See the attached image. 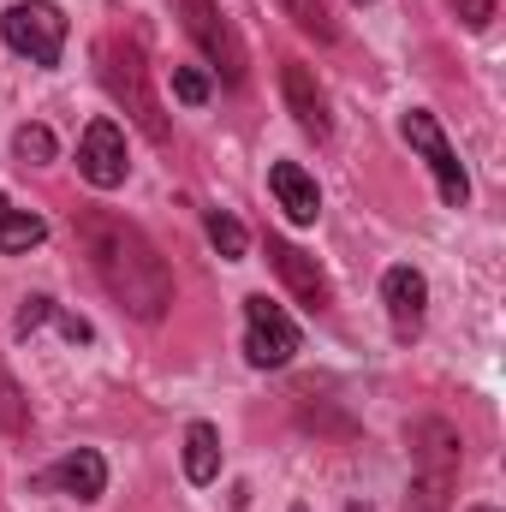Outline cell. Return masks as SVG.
<instances>
[{
  "mask_svg": "<svg viewBox=\"0 0 506 512\" xmlns=\"http://www.w3.org/2000/svg\"><path fill=\"white\" fill-rule=\"evenodd\" d=\"M78 245L90 256L96 280L131 322H161L173 310V268L149 245V233L114 209H78Z\"/></svg>",
  "mask_w": 506,
  "mask_h": 512,
  "instance_id": "cell-1",
  "label": "cell"
},
{
  "mask_svg": "<svg viewBox=\"0 0 506 512\" xmlns=\"http://www.w3.org/2000/svg\"><path fill=\"white\" fill-rule=\"evenodd\" d=\"M405 447H411V489L405 512H447L459 489V465H465V441L447 417H411L405 423Z\"/></svg>",
  "mask_w": 506,
  "mask_h": 512,
  "instance_id": "cell-2",
  "label": "cell"
},
{
  "mask_svg": "<svg viewBox=\"0 0 506 512\" xmlns=\"http://www.w3.org/2000/svg\"><path fill=\"white\" fill-rule=\"evenodd\" d=\"M96 72H102V90L114 96V108H126L149 143H167L173 137L161 102H155V90H149V60H143V48L131 36H102L96 42Z\"/></svg>",
  "mask_w": 506,
  "mask_h": 512,
  "instance_id": "cell-3",
  "label": "cell"
},
{
  "mask_svg": "<svg viewBox=\"0 0 506 512\" xmlns=\"http://www.w3.org/2000/svg\"><path fill=\"white\" fill-rule=\"evenodd\" d=\"M0 36H6V48H12V54H24L30 66L54 72V66H60V54H66L72 24H66V12H60L54 0H18V6H6V12H0Z\"/></svg>",
  "mask_w": 506,
  "mask_h": 512,
  "instance_id": "cell-4",
  "label": "cell"
},
{
  "mask_svg": "<svg viewBox=\"0 0 506 512\" xmlns=\"http://www.w3.org/2000/svg\"><path fill=\"white\" fill-rule=\"evenodd\" d=\"M399 137L429 161V173H435V191H441V203L447 209H465L471 203V173H465V161H459V149L447 143V131L441 120L429 114V108H405L399 114Z\"/></svg>",
  "mask_w": 506,
  "mask_h": 512,
  "instance_id": "cell-5",
  "label": "cell"
},
{
  "mask_svg": "<svg viewBox=\"0 0 506 512\" xmlns=\"http://www.w3.org/2000/svg\"><path fill=\"white\" fill-rule=\"evenodd\" d=\"M179 18H185V36L203 48V60L239 90V84L251 78V60H245V42H239V30L227 24L221 0H179Z\"/></svg>",
  "mask_w": 506,
  "mask_h": 512,
  "instance_id": "cell-6",
  "label": "cell"
},
{
  "mask_svg": "<svg viewBox=\"0 0 506 512\" xmlns=\"http://www.w3.org/2000/svg\"><path fill=\"white\" fill-rule=\"evenodd\" d=\"M298 346H304L298 322H292L268 292H251V298H245V358H251V370H280V364H292Z\"/></svg>",
  "mask_w": 506,
  "mask_h": 512,
  "instance_id": "cell-7",
  "label": "cell"
},
{
  "mask_svg": "<svg viewBox=\"0 0 506 512\" xmlns=\"http://www.w3.org/2000/svg\"><path fill=\"white\" fill-rule=\"evenodd\" d=\"M78 173L96 185V191H120L131 173V155H126V131H120V120H90L84 126V137H78Z\"/></svg>",
  "mask_w": 506,
  "mask_h": 512,
  "instance_id": "cell-8",
  "label": "cell"
},
{
  "mask_svg": "<svg viewBox=\"0 0 506 512\" xmlns=\"http://www.w3.org/2000/svg\"><path fill=\"white\" fill-rule=\"evenodd\" d=\"M30 489L66 495V501H102V495H108V459H102L96 447H72V453H60Z\"/></svg>",
  "mask_w": 506,
  "mask_h": 512,
  "instance_id": "cell-9",
  "label": "cell"
},
{
  "mask_svg": "<svg viewBox=\"0 0 506 512\" xmlns=\"http://www.w3.org/2000/svg\"><path fill=\"white\" fill-rule=\"evenodd\" d=\"M381 304H387L393 334H399V340H417V334H423V316H429V280H423V268L393 262V268L381 274Z\"/></svg>",
  "mask_w": 506,
  "mask_h": 512,
  "instance_id": "cell-10",
  "label": "cell"
},
{
  "mask_svg": "<svg viewBox=\"0 0 506 512\" xmlns=\"http://www.w3.org/2000/svg\"><path fill=\"white\" fill-rule=\"evenodd\" d=\"M280 96H286V114L298 120L304 137L328 143V131H334V120H328V96H322V84H316V72H310L304 60H286V66H280Z\"/></svg>",
  "mask_w": 506,
  "mask_h": 512,
  "instance_id": "cell-11",
  "label": "cell"
},
{
  "mask_svg": "<svg viewBox=\"0 0 506 512\" xmlns=\"http://www.w3.org/2000/svg\"><path fill=\"white\" fill-rule=\"evenodd\" d=\"M268 262H274V274L286 280V292L304 304V310H328V274L316 268V256L310 251H298L292 239H280V233H268Z\"/></svg>",
  "mask_w": 506,
  "mask_h": 512,
  "instance_id": "cell-12",
  "label": "cell"
},
{
  "mask_svg": "<svg viewBox=\"0 0 506 512\" xmlns=\"http://www.w3.org/2000/svg\"><path fill=\"white\" fill-rule=\"evenodd\" d=\"M268 191H274V203L286 209V221H298V227H310V221L322 215V191H316V179H310L298 161H274V167H268Z\"/></svg>",
  "mask_w": 506,
  "mask_h": 512,
  "instance_id": "cell-13",
  "label": "cell"
},
{
  "mask_svg": "<svg viewBox=\"0 0 506 512\" xmlns=\"http://www.w3.org/2000/svg\"><path fill=\"white\" fill-rule=\"evenodd\" d=\"M179 459H185V483L209 489V483L221 477V429H215L209 417H191V423H185V447H179Z\"/></svg>",
  "mask_w": 506,
  "mask_h": 512,
  "instance_id": "cell-14",
  "label": "cell"
},
{
  "mask_svg": "<svg viewBox=\"0 0 506 512\" xmlns=\"http://www.w3.org/2000/svg\"><path fill=\"white\" fill-rule=\"evenodd\" d=\"M48 239V221L18 209L12 197H0V256H18V251H36Z\"/></svg>",
  "mask_w": 506,
  "mask_h": 512,
  "instance_id": "cell-15",
  "label": "cell"
},
{
  "mask_svg": "<svg viewBox=\"0 0 506 512\" xmlns=\"http://www.w3.org/2000/svg\"><path fill=\"white\" fill-rule=\"evenodd\" d=\"M0 435H30V393L0 358Z\"/></svg>",
  "mask_w": 506,
  "mask_h": 512,
  "instance_id": "cell-16",
  "label": "cell"
},
{
  "mask_svg": "<svg viewBox=\"0 0 506 512\" xmlns=\"http://www.w3.org/2000/svg\"><path fill=\"white\" fill-rule=\"evenodd\" d=\"M203 233H209V245L227 256V262H245V245H251V233H245V227H239L227 209H209V215H203Z\"/></svg>",
  "mask_w": 506,
  "mask_h": 512,
  "instance_id": "cell-17",
  "label": "cell"
},
{
  "mask_svg": "<svg viewBox=\"0 0 506 512\" xmlns=\"http://www.w3.org/2000/svg\"><path fill=\"white\" fill-rule=\"evenodd\" d=\"M280 6H286V18H292L304 36H316V42H334V36H340V24H334L328 0H280Z\"/></svg>",
  "mask_w": 506,
  "mask_h": 512,
  "instance_id": "cell-18",
  "label": "cell"
},
{
  "mask_svg": "<svg viewBox=\"0 0 506 512\" xmlns=\"http://www.w3.org/2000/svg\"><path fill=\"white\" fill-rule=\"evenodd\" d=\"M12 155H18L24 167H48V161L60 155V143H54V131L48 126H18L12 131Z\"/></svg>",
  "mask_w": 506,
  "mask_h": 512,
  "instance_id": "cell-19",
  "label": "cell"
},
{
  "mask_svg": "<svg viewBox=\"0 0 506 512\" xmlns=\"http://www.w3.org/2000/svg\"><path fill=\"white\" fill-rule=\"evenodd\" d=\"M173 96H179L185 108H203V102L215 96V84H209V72H197V66H173Z\"/></svg>",
  "mask_w": 506,
  "mask_h": 512,
  "instance_id": "cell-20",
  "label": "cell"
},
{
  "mask_svg": "<svg viewBox=\"0 0 506 512\" xmlns=\"http://www.w3.org/2000/svg\"><path fill=\"white\" fill-rule=\"evenodd\" d=\"M54 310H60V304H54L48 292H30V298H24V310H18V322H12V328H18V340H30L42 322H54Z\"/></svg>",
  "mask_w": 506,
  "mask_h": 512,
  "instance_id": "cell-21",
  "label": "cell"
},
{
  "mask_svg": "<svg viewBox=\"0 0 506 512\" xmlns=\"http://www.w3.org/2000/svg\"><path fill=\"white\" fill-rule=\"evenodd\" d=\"M453 6H459L465 30H489V18H495V0H453Z\"/></svg>",
  "mask_w": 506,
  "mask_h": 512,
  "instance_id": "cell-22",
  "label": "cell"
},
{
  "mask_svg": "<svg viewBox=\"0 0 506 512\" xmlns=\"http://www.w3.org/2000/svg\"><path fill=\"white\" fill-rule=\"evenodd\" d=\"M352 6H376V0H352Z\"/></svg>",
  "mask_w": 506,
  "mask_h": 512,
  "instance_id": "cell-23",
  "label": "cell"
},
{
  "mask_svg": "<svg viewBox=\"0 0 506 512\" xmlns=\"http://www.w3.org/2000/svg\"><path fill=\"white\" fill-rule=\"evenodd\" d=\"M477 512H495V507H477Z\"/></svg>",
  "mask_w": 506,
  "mask_h": 512,
  "instance_id": "cell-24",
  "label": "cell"
}]
</instances>
